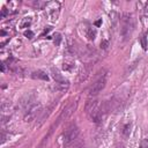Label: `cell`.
Here are the masks:
<instances>
[{
    "mask_svg": "<svg viewBox=\"0 0 148 148\" xmlns=\"http://www.w3.org/2000/svg\"><path fill=\"white\" fill-rule=\"evenodd\" d=\"M53 37H54V38H53V42H54V44H56V46H58V45H60V42H61V35H60L59 32H56Z\"/></svg>",
    "mask_w": 148,
    "mask_h": 148,
    "instance_id": "obj_15",
    "label": "cell"
},
{
    "mask_svg": "<svg viewBox=\"0 0 148 148\" xmlns=\"http://www.w3.org/2000/svg\"><path fill=\"white\" fill-rule=\"evenodd\" d=\"M46 5H47V2H45V1H34V7L35 8H37V9H43V8H46Z\"/></svg>",
    "mask_w": 148,
    "mask_h": 148,
    "instance_id": "obj_13",
    "label": "cell"
},
{
    "mask_svg": "<svg viewBox=\"0 0 148 148\" xmlns=\"http://www.w3.org/2000/svg\"><path fill=\"white\" fill-rule=\"evenodd\" d=\"M42 112V105L39 103H34L32 105H30L24 114V121L25 123H30L32 120L36 119V117Z\"/></svg>",
    "mask_w": 148,
    "mask_h": 148,
    "instance_id": "obj_3",
    "label": "cell"
},
{
    "mask_svg": "<svg viewBox=\"0 0 148 148\" xmlns=\"http://www.w3.org/2000/svg\"><path fill=\"white\" fill-rule=\"evenodd\" d=\"M9 106H10L9 102H2V104H1V110H2V112L9 111Z\"/></svg>",
    "mask_w": 148,
    "mask_h": 148,
    "instance_id": "obj_16",
    "label": "cell"
},
{
    "mask_svg": "<svg viewBox=\"0 0 148 148\" xmlns=\"http://www.w3.org/2000/svg\"><path fill=\"white\" fill-rule=\"evenodd\" d=\"M105 83H106V75H105V74H102V75L95 81V83L91 86L90 91H89V95H90V96H95V95L99 94V92L104 89Z\"/></svg>",
    "mask_w": 148,
    "mask_h": 148,
    "instance_id": "obj_5",
    "label": "cell"
},
{
    "mask_svg": "<svg viewBox=\"0 0 148 148\" xmlns=\"http://www.w3.org/2000/svg\"><path fill=\"white\" fill-rule=\"evenodd\" d=\"M31 22H32V18L29 17V16H25V17H23V18L21 20V22H20V28H22V29L29 28L30 24H31Z\"/></svg>",
    "mask_w": 148,
    "mask_h": 148,
    "instance_id": "obj_10",
    "label": "cell"
},
{
    "mask_svg": "<svg viewBox=\"0 0 148 148\" xmlns=\"http://www.w3.org/2000/svg\"><path fill=\"white\" fill-rule=\"evenodd\" d=\"M72 148H83V143L81 141H77L76 143H74V146Z\"/></svg>",
    "mask_w": 148,
    "mask_h": 148,
    "instance_id": "obj_19",
    "label": "cell"
},
{
    "mask_svg": "<svg viewBox=\"0 0 148 148\" xmlns=\"http://www.w3.org/2000/svg\"><path fill=\"white\" fill-rule=\"evenodd\" d=\"M141 44H142V47H143V50H146V49H147V42H146V36H142V38H141Z\"/></svg>",
    "mask_w": 148,
    "mask_h": 148,
    "instance_id": "obj_17",
    "label": "cell"
},
{
    "mask_svg": "<svg viewBox=\"0 0 148 148\" xmlns=\"http://www.w3.org/2000/svg\"><path fill=\"white\" fill-rule=\"evenodd\" d=\"M143 14H145V16H148V3H147V5H146V7H145Z\"/></svg>",
    "mask_w": 148,
    "mask_h": 148,
    "instance_id": "obj_22",
    "label": "cell"
},
{
    "mask_svg": "<svg viewBox=\"0 0 148 148\" xmlns=\"http://www.w3.org/2000/svg\"><path fill=\"white\" fill-rule=\"evenodd\" d=\"M24 36H27L28 38H32V37H34V32H32L31 30H27V31L24 32Z\"/></svg>",
    "mask_w": 148,
    "mask_h": 148,
    "instance_id": "obj_18",
    "label": "cell"
},
{
    "mask_svg": "<svg viewBox=\"0 0 148 148\" xmlns=\"http://www.w3.org/2000/svg\"><path fill=\"white\" fill-rule=\"evenodd\" d=\"M31 76L34 79H40V80H44V81H47L49 80V75L44 72V71H36L31 74Z\"/></svg>",
    "mask_w": 148,
    "mask_h": 148,
    "instance_id": "obj_9",
    "label": "cell"
},
{
    "mask_svg": "<svg viewBox=\"0 0 148 148\" xmlns=\"http://www.w3.org/2000/svg\"><path fill=\"white\" fill-rule=\"evenodd\" d=\"M118 21H119V18H118V14L114 13V12L110 13V22H111V24H112L113 28H116V27L118 25Z\"/></svg>",
    "mask_w": 148,
    "mask_h": 148,
    "instance_id": "obj_11",
    "label": "cell"
},
{
    "mask_svg": "<svg viewBox=\"0 0 148 148\" xmlns=\"http://www.w3.org/2000/svg\"><path fill=\"white\" fill-rule=\"evenodd\" d=\"M96 29L95 28H89L88 31H87V37L90 39V40H94L96 38Z\"/></svg>",
    "mask_w": 148,
    "mask_h": 148,
    "instance_id": "obj_12",
    "label": "cell"
},
{
    "mask_svg": "<svg viewBox=\"0 0 148 148\" xmlns=\"http://www.w3.org/2000/svg\"><path fill=\"white\" fill-rule=\"evenodd\" d=\"M45 9L47 10V15H49L50 21L56 22L57 18H58V16H59V13H60V3H59L58 1L47 2Z\"/></svg>",
    "mask_w": 148,
    "mask_h": 148,
    "instance_id": "obj_4",
    "label": "cell"
},
{
    "mask_svg": "<svg viewBox=\"0 0 148 148\" xmlns=\"http://www.w3.org/2000/svg\"><path fill=\"white\" fill-rule=\"evenodd\" d=\"M108 45H109V42H108V40H103V42L101 43V47H102V49H106Z\"/></svg>",
    "mask_w": 148,
    "mask_h": 148,
    "instance_id": "obj_21",
    "label": "cell"
},
{
    "mask_svg": "<svg viewBox=\"0 0 148 148\" xmlns=\"http://www.w3.org/2000/svg\"><path fill=\"white\" fill-rule=\"evenodd\" d=\"M141 148H148V139H145L141 142Z\"/></svg>",
    "mask_w": 148,
    "mask_h": 148,
    "instance_id": "obj_20",
    "label": "cell"
},
{
    "mask_svg": "<svg viewBox=\"0 0 148 148\" xmlns=\"http://www.w3.org/2000/svg\"><path fill=\"white\" fill-rule=\"evenodd\" d=\"M133 28H134L133 16L128 13H124L120 18V37L123 38V40H126L131 36Z\"/></svg>",
    "mask_w": 148,
    "mask_h": 148,
    "instance_id": "obj_1",
    "label": "cell"
},
{
    "mask_svg": "<svg viewBox=\"0 0 148 148\" xmlns=\"http://www.w3.org/2000/svg\"><path fill=\"white\" fill-rule=\"evenodd\" d=\"M56 104H57V102H56V103H52V104H51V105L45 110V112H44V113L39 117V119L37 120V124L35 125V127H37V128H38L39 126H42V125H43V123L46 120V118L51 114V112H52V110H53V108H54V105H56Z\"/></svg>",
    "mask_w": 148,
    "mask_h": 148,
    "instance_id": "obj_7",
    "label": "cell"
},
{
    "mask_svg": "<svg viewBox=\"0 0 148 148\" xmlns=\"http://www.w3.org/2000/svg\"><path fill=\"white\" fill-rule=\"evenodd\" d=\"M79 133H80V130L76 125L69 126L64 133V139H62L64 146H69L71 143H73L76 140V138L79 136Z\"/></svg>",
    "mask_w": 148,
    "mask_h": 148,
    "instance_id": "obj_2",
    "label": "cell"
},
{
    "mask_svg": "<svg viewBox=\"0 0 148 148\" xmlns=\"http://www.w3.org/2000/svg\"><path fill=\"white\" fill-rule=\"evenodd\" d=\"M121 133L124 134V136H128L130 135V133H131V124H126L124 127H123V130H121Z\"/></svg>",
    "mask_w": 148,
    "mask_h": 148,
    "instance_id": "obj_14",
    "label": "cell"
},
{
    "mask_svg": "<svg viewBox=\"0 0 148 148\" xmlns=\"http://www.w3.org/2000/svg\"><path fill=\"white\" fill-rule=\"evenodd\" d=\"M98 105V103H97V101L96 99H88L87 102H86V106H84V109H86V112L89 114L96 106Z\"/></svg>",
    "mask_w": 148,
    "mask_h": 148,
    "instance_id": "obj_8",
    "label": "cell"
},
{
    "mask_svg": "<svg viewBox=\"0 0 148 148\" xmlns=\"http://www.w3.org/2000/svg\"><path fill=\"white\" fill-rule=\"evenodd\" d=\"M103 116H104V113L102 112V110H101L99 105H97V106H96V108H95V109L89 113L90 119H91L94 123H96V124H98V123H101V121H102Z\"/></svg>",
    "mask_w": 148,
    "mask_h": 148,
    "instance_id": "obj_6",
    "label": "cell"
}]
</instances>
